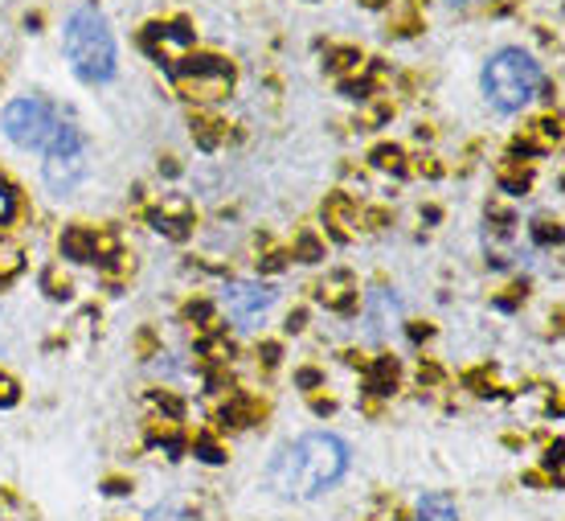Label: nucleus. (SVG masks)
<instances>
[{
    "label": "nucleus",
    "instance_id": "f257e3e1",
    "mask_svg": "<svg viewBox=\"0 0 565 521\" xmlns=\"http://www.w3.org/2000/svg\"><path fill=\"white\" fill-rule=\"evenodd\" d=\"M352 468V447L332 431H311L283 444L267 465V488L283 501H316Z\"/></svg>",
    "mask_w": 565,
    "mask_h": 521
},
{
    "label": "nucleus",
    "instance_id": "f03ea898",
    "mask_svg": "<svg viewBox=\"0 0 565 521\" xmlns=\"http://www.w3.org/2000/svg\"><path fill=\"white\" fill-rule=\"evenodd\" d=\"M0 128L4 136L21 144V149H34L41 156H66V152H87V140L74 119L57 112L54 103L37 99V94H17L4 115H0Z\"/></svg>",
    "mask_w": 565,
    "mask_h": 521
},
{
    "label": "nucleus",
    "instance_id": "7ed1b4c3",
    "mask_svg": "<svg viewBox=\"0 0 565 521\" xmlns=\"http://www.w3.org/2000/svg\"><path fill=\"white\" fill-rule=\"evenodd\" d=\"M62 46H66V62L70 71L82 82H111L115 71H119V50H115V34H111L107 17L82 4L74 9L70 21H66V34H62Z\"/></svg>",
    "mask_w": 565,
    "mask_h": 521
},
{
    "label": "nucleus",
    "instance_id": "20e7f679",
    "mask_svg": "<svg viewBox=\"0 0 565 521\" xmlns=\"http://www.w3.org/2000/svg\"><path fill=\"white\" fill-rule=\"evenodd\" d=\"M541 82H545L541 62L532 54H525V50H516V46L496 50L488 58V66H484V94H488V103H492L496 112L504 115L529 107L532 99H537V91H541Z\"/></svg>",
    "mask_w": 565,
    "mask_h": 521
},
{
    "label": "nucleus",
    "instance_id": "39448f33",
    "mask_svg": "<svg viewBox=\"0 0 565 521\" xmlns=\"http://www.w3.org/2000/svg\"><path fill=\"white\" fill-rule=\"evenodd\" d=\"M168 71L189 99H221L234 82V71L221 58H177Z\"/></svg>",
    "mask_w": 565,
    "mask_h": 521
},
{
    "label": "nucleus",
    "instance_id": "423d86ee",
    "mask_svg": "<svg viewBox=\"0 0 565 521\" xmlns=\"http://www.w3.org/2000/svg\"><path fill=\"white\" fill-rule=\"evenodd\" d=\"M274 292L262 288V283H226L221 288V308L226 317L234 320L237 329H251L255 320H262V313L271 308Z\"/></svg>",
    "mask_w": 565,
    "mask_h": 521
},
{
    "label": "nucleus",
    "instance_id": "0eeeda50",
    "mask_svg": "<svg viewBox=\"0 0 565 521\" xmlns=\"http://www.w3.org/2000/svg\"><path fill=\"white\" fill-rule=\"evenodd\" d=\"M82 181H87V152L46 156V186H50V193H57V198H70Z\"/></svg>",
    "mask_w": 565,
    "mask_h": 521
},
{
    "label": "nucleus",
    "instance_id": "6e6552de",
    "mask_svg": "<svg viewBox=\"0 0 565 521\" xmlns=\"http://www.w3.org/2000/svg\"><path fill=\"white\" fill-rule=\"evenodd\" d=\"M414 521H459V505L451 493H422Z\"/></svg>",
    "mask_w": 565,
    "mask_h": 521
},
{
    "label": "nucleus",
    "instance_id": "1a4fd4ad",
    "mask_svg": "<svg viewBox=\"0 0 565 521\" xmlns=\"http://www.w3.org/2000/svg\"><path fill=\"white\" fill-rule=\"evenodd\" d=\"M352 280L348 276H332V280H324V288H320V296H324V304H332V308H348L352 304Z\"/></svg>",
    "mask_w": 565,
    "mask_h": 521
},
{
    "label": "nucleus",
    "instance_id": "9d476101",
    "mask_svg": "<svg viewBox=\"0 0 565 521\" xmlns=\"http://www.w3.org/2000/svg\"><path fill=\"white\" fill-rule=\"evenodd\" d=\"M21 267H25V251H21V242L0 239V283L13 280Z\"/></svg>",
    "mask_w": 565,
    "mask_h": 521
},
{
    "label": "nucleus",
    "instance_id": "9b49d317",
    "mask_svg": "<svg viewBox=\"0 0 565 521\" xmlns=\"http://www.w3.org/2000/svg\"><path fill=\"white\" fill-rule=\"evenodd\" d=\"M144 521H197L184 505H172V501H165V505H156V509H147V518Z\"/></svg>",
    "mask_w": 565,
    "mask_h": 521
},
{
    "label": "nucleus",
    "instance_id": "f8f14e48",
    "mask_svg": "<svg viewBox=\"0 0 565 521\" xmlns=\"http://www.w3.org/2000/svg\"><path fill=\"white\" fill-rule=\"evenodd\" d=\"M13 214H17V189L0 186V226L13 223Z\"/></svg>",
    "mask_w": 565,
    "mask_h": 521
},
{
    "label": "nucleus",
    "instance_id": "ddd939ff",
    "mask_svg": "<svg viewBox=\"0 0 565 521\" xmlns=\"http://www.w3.org/2000/svg\"><path fill=\"white\" fill-rule=\"evenodd\" d=\"M13 403H17V382L0 373V407H13Z\"/></svg>",
    "mask_w": 565,
    "mask_h": 521
},
{
    "label": "nucleus",
    "instance_id": "4468645a",
    "mask_svg": "<svg viewBox=\"0 0 565 521\" xmlns=\"http://www.w3.org/2000/svg\"><path fill=\"white\" fill-rule=\"evenodd\" d=\"M455 4H472V0H455Z\"/></svg>",
    "mask_w": 565,
    "mask_h": 521
}]
</instances>
